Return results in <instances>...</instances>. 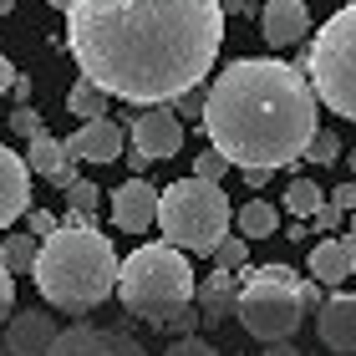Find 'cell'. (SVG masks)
<instances>
[{"instance_id": "1", "label": "cell", "mask_w": 356, "mask_h": 356, "mask_svg": "<svg viewBox=\"0 0 356 356\" xmlns=\"http://www.w3.org/2000/svg\"><path fill=\"white\" fill-rule=\"evenodd\" d=\"M67 46L82 76L133 107H163L214 72L219 0H72Z\"/></svg>"}, {"instance_id": "2", "label": "cell", "mask_w": 356, "mask_h": 356, "mask_svg": "<svg viewBox=\"0 0 356 356\" xmlns=\"http://www.w3.org/2000/svg\"><path fill=\"white\" fill-rule=\"evenodd\" d=\"M321 118V92L305 67L245 56L204 92V133L239 168H290L305 158Z\"/></svg>"}, {"instance_id": "3", "label": "cell", "mask_w": 356, "mask_h": 356, "mask_svg": "<svg viewBox=\"0 0 356 356\" xmlns=\"http://www.w3.org/2000/svg\"><path fill=\"white\" fill-rule=\"evenodd\" d=\"M118 270L122 260L112 250V239L102 229H92V219H76L41 239L31 280H36L46 305H56L67 316H87L118 290Z\"/></svg>"}, {"instance_id": "4", "label": "cell", "mask_w": 356, "mask_h": 356, "mask_svg": "<svg viewBox=\"0 0 356 356\" xmlns=\"http://www.w3.org/2000/svg\"><path fill=\"white\" fill-rule=\"evenodd\" d=\"M118 296L153 331H173V321L199 300V275L188 265V250L168 245V239L133 250L118 270Z\"/></svg>"}, {"instance_id": "5", "label": "cell", "mask_w": 356, "mask_h": 356, "mask_svg": "<svg viewBox=\"0 0 356 356\" xmlns=\"http://www.w3.org/2000/svg\"><path fill=\"white\" fill-rule=\"evenodd\" d=\"M234 209H229V193H224L214 178H178V184L163 188L158 199V229H163L168 245L188 250V254H214V245L229 229Z\"/></svg>"}, {"instance_id": "6", "label": "cell", "mask_w": 356, "mask_h": 356, "mask_svg": "<svg viewBox=\"0 0 356 356\" xmlns=\"http://www.w3.org/2000/svg\"><path fill=\"white\" fill-rule=\"evenodd\" d=\"M245 275V296H239L234 321L245 326L254 341H290L305 326V311L311 305L300 300V275L290 265H265V270H239Z\"/></svg>"}, {"instance_id": "7", "label": "cell", "mask_w": 356, "mask_h": 356, "mask_svg": "<svg viewBox=\"0 0 356 356\" xmlns=\"http://www.w3.org/2000/svg\"><path fill=\"white\" fill-rule=\"evenodd\" d=\"M300 67L311 72L321 102L356 122V0L346 10H336L331 21L311 36Z\"/></svg>"}, {"instance_id": "8", "label": "cell", "mask_w": 356, "mask_h": 356, "mask_svg": "<svg viewBox=\"0 0 356 356\" xmlns=\"http://www.w3.org/2000/svg\"><path fill=\"white\" fill-rule=\"evenodd\" d=\"M127 138H133V158L127 163L143 173V163H163V158H173L184 148V122L168 107H143L133 118V127H127Z\"/></svg>"}, {"instance_id": "9", "label": "cell", "mask_w": 356, "mask_h": 356, "mask_svg": "<svg viewBox=\"0 0 356 356\" xmlns=\"http://www.w3.org/2000/svg\"><path fill=\"white\" fill-rule=\"evenodd\" d=\"M158 193L148 178H127V184H118L112 188V224L118 229H127V234H143L148 224H158Z\"/></svg>"}, {"instance_id": "10", "label": "cell", "mask_w": 356, "mask_h": 356, "mask_svg": "<svg viewBox=\"0 0 356 356\" xmlns=\"http://www.w3.org/2000/svg\"><path fill=\"white\" fill-rule=\"evenodd\" d=\"M122 143H127V133H122L112 118H92V122H82V127L67 138V153L76 158V163H118V158H122Z\"/></svg>"}, {"instance_id": "11", "label": "cell", "mask_w": 356, "mask_h": 356, "mask_svg": "<svg viewBox=\"0 0 356 356\" xmlns=\"http://www.w3.org/2000/svg\"><path fill=\"white\" fill-rule=\"evenodd\" d=\"M31 209V163L0 143V229H10Z\"/></svg>"}, {"instance_id": "12", "label": "cell", "mask_w": 356, "mask_h": 356, "mask_svg": "<svg viewBox=\"0 0 356 356\" xmlns=\"http://www.w3.org/2000/svg\"><path fill=\"white\" fill-rule=\"evenodd\" d=\"M56 336L61 331H56V321L46 311H21V316L6 321V351L10 356H51Z\"/></svg>"}, {"instance_id": "13", "label": "cell", "mask_w": 356, "mask_h": 356, "mask_svg": "<svg viewBox=\"0 0 356 356\" xmlns=\"http://www.w3.org/2000/svg\"><path fill=\"white\" fill-rule=\"evenodd\" d=\"M316 331L321 341H326V351H341L351 356L356 351V296H326V305L316 311Z\"/></svg>"}, {"instance_id": "14", "label": "cell", "mask_w": 356, "mask_h": 356, "mask_svg": "<svg viewBox=\"0 0 356 356\" xmlns=\"http://www.w3.org/2000/svg\"><path fill=\"white\" fill-rule=\"evenodd\" d=\"M311 31V15H305V0H265L260 6V36L270 46H296Z\"/></svg>"}, {"instance_id": "15", "label": "cell", "mask_w": 356, "mask_h": 356, "mask_svg": "<svg viewBox=\"0 0 356 356\" xmlns=\"http://www.w3.org/2000/svg\"><path fill=\"white\" fill-rule=\"evenodd\" d=\"M239 296H245V275L214 265V275L199 280V311H204V321H209V326H219L224 316H234L239 311Z\"/></svg>"}, {"instance_id": "16", "label": "cell", "mask_w": 356, "mask_h": 356, "mask_svg": "<svg viewBox=\"0 0 356 356\" xmlns=\"http://www.w3.org/2000/svg\"><path fill=\"white\" fill-rule=\"evenodd\" d=\"M26 163H31V173H41V178H51L56 188H72L76 184V158L67 153V143L61 138H51V133H36L26 143Z\"/></svg>"}, {"instance_id": "17", "label": "cell", "mask_w": 356, "mask_h": 356, "mask_svg": "<svg viewBox=\"0 0 356 356\" xmlns=\"http://www.w3.org/2000/svg\"><path fill=\"white\" fill-rule=\"evenodd\" d=\"M51 356H127L122 331H97V326H67L56 336Z\"/></svg>"}, {"instance_id": "18", "label": "cell", "mask_w": 356, "mask_h": 356, "mask_svg": "<svg viewBox=\"0 0 356 356\" xmlns=\"http://www.w3.org/2000/svg\"><path fill=\"white\" fill-rule=\"evenodd\" d=\"M351 260H356V239H321V245L311 250V275L321 285H341L351 275Z\"/></svg>"}, {"instance_id": "19", "label": "cell", "mask_w": 356, "mask_h": 356, "mask_svg": "<svg viewBox=\"0 0 356 356\" xmlns=\"http://www.w3.org/2000/svg\"><path fill=\"white\" fill-rule=\"evenodd\" d=\"M107 97L112 92H102V87H97L92 82V76H76V87L67 92V112H72V118H107Z\"/></svg>"}, {"instance_id": "20", "label": "cell", "mask_w": 356, "mask_h": 356, "mask_svg": "<svg viewBox=\"0 0 356 356\" xmlns=\"http://www.w3.org/2000/svg\"><path fill=\"white\" fill-rule=\"evenodd\" d=\"M234 224H239V234H245V239H270L275 229H280V214H275V204L250 199V204L234 214Z\"/></svg>"}, {"instance_id": "21", "label": "cell", "mask_w": 356, "mask_h": 356, "mask_svg": "<svg viewBox=\"0 0 356 356\" xmlns=\"http://www.w3.org/2000/svg\"><path fill=\"white\" fill-rule=\"evenodd\" d=\"M36 254H41V239H36V234H10V239H0V260H6L15 275H31V270H36Z\"/></svg>"}, {"instance_id": "22", "label": "cell", "mask_w": 356, "mask_h": 356, "mask_svg": "<svg viewBox=\"0 0 356 356\" xmlns=\"http://www.w3.org/2000/svg\"><path fill=\"white\" fill-rule=\"evenodd\" d=\"M321 204H326V199H321V188L311 184V178H296V184L285 188V209H290L296 219H311Z\"/></svg>"}, {"instance_id": "23", "label": "cell", "mask_w": 356, "mask_h": 356, "mask_svg": "<svg viewBox=\"0 0 356 356\" xmlns=\"http://www.w3.org/2000/svg\"><path fill=\"white\" fill-rule=\"evenodd\" d=\"M214 265H219V270H245V265H250V239H245V234H239V239L224 234L219 245H214Z\"/></svg>"}, {"instance_id": "24", "label": "cell", "mask_w": 356, "mask_h": 356, "mask_svg": "<svg viewBox=\"0 0 356 356\" xmlns=\"http://www.w3.org/2000/svg\"><path fill=\"white\" fill-rule=\"evenodd\" d=\"M67 204H72V214H97V209H102V188L87 184V178H76L67 188Z\"/></svg>"}, {"instance_id": "25", "label": "cell", "mask_w": 356, "mask_h": 356, "mask_svg": "<svg viewBox=\"0 0 356 356\" xmlns=\"http://www.w3.org/2000/svg\"><path fill=\"white\" fill-rule=\"evenodd\" d=\"M305 158H311V163H336V158H341V138H336L331 127H316V138H311V148H305Z\"/></svg>"}, {"instance_id": "26", "label": "cell", "mask_w": 356, "mask_h": 356, "mask_svg": "<svg viewBox=\"0 0 356 356\" xmlns=\"http://www.w3.org/2000/svg\"><path fill=\"white\" fill-rule=\"evenodd\" d=\"M224 168H229V158H224L219 148H204L199 158H193V173H199V178H214V184L224 178Z\"/></svg>"}, {"instance_id": "27", "label": "cell", "mask_w": 356, "mask_h": 356, "mask_svg": "<svg viewBox=\"0 0 356 356\" xmlns=\"http://www.w3.org/2000/svg\"><path fill=\"white\" fill-rule=\"evenodd\" d=\"M163 356H219V351L209 346V341H199V336L188 331V336H173V346H168Z\"/></svg>"}, {"instance_id": "28", "label": "cell", "mask_w": 356, "mask_h": 356, "mask_svg": "<svg viewBox=\"0 0 356 356\" xmlns=\"http://www.w3.org/2000/svg\"><path fill=\"white\" fill-rule=\"evenodd\" d=\"M15 316V270L0 260V321Z\"/></svg>"}, {"instance_id": "29", "label": "cell", "mask_w": 356, "mask_h": 356, "mask_svg": "<svg viewBox=\"0 0 356 356\" xmlns=\"http://www.w3.org/2000/svg\"><path fill=\"white\" fill-rule=\"evenodd\" d=\"M10 127H15L26 143L36 138V133H46V127H41V112H31V107H15V112H10Z\"/></svg>"}, {"instance_id": "30", "label": "cell", "mask_w": 356, "mask_h": 356, "mask_svg": "<svg viewBox=\"0 0 356 356\" xmlns=\"http://www.w3.org/2000/svg\"><path fill=\"white\" fill-rule=\"evenodd\" d=\"M341 214H346V209H341V204L331 199V204H321V209H316L311 219H316V229H326V234H336V229H341Z\"/></svg>"}, {"instance_id": "31", "label": "cell", "mask_w": 356, "mask_h": 356, "mask_svg": "<svg viewBox=\"0 0 356 356\" xmlns=\"http://www.w3.org/2000/svg\"><path fill=\"white\" fill-rule=\"evenodd\" d=\"M26 219H31V234H36V239H46V234H56V229H61V224L46 214V209H26Z\"/></svg>"}, {"instance_id": "32", "label": "cell", "mask_w": 356, "mask_h": 356, "mask_svg": "<svg viewBox=\"0 0 356 356\" xmlns=\"http://www.w3.org/2000/svg\"><path fill=\"white\" fill-rule=\"evenodd\" d=\"M178 118H199V122H204V92H199V87L178 97Z\"/></svg>"}, {"instance_id": "33", "label": "cell", "mask_w": 356, "mask_h": 356, "mask_svg": "<svg viewBox=\"0 0 356 356\" xmlns=\"http://www.w3.org/2000/svg\"><path fill=\"white\" fill-rule=\"evenodd\" d=\"M336 204H341V209H356V178H351V184H341V188H336Z\"/></svg>"}, {"instance_id": "34", "label": "cell", "mask_w": 356, "mask_h": 356, "mask_svg": "<svg viewBox=\"0 0 356 356\" xmlns=\"http://www.w3.org/2000/svg\"><path fill=\"white\" fill-rule=\"evenodd\" d=\"M270 173H275V168H245V184H250V188H265Z\"/></svg>"}, {"instance_id": "35", "label": "cell", "mask_w": 356, "mask_h": 356, "mask_svg": "<svg viewBox=\"0 0 356 356\" xmlns=\"http://www.w3.org/2000/svg\"><path fill=\"white\" fill-rule=\"evenodd\" d=\"M10 87H15V67H10L6 56H0V92H10Z\"/></svg>"}, {"instance_id": "36", "label": "cell", "mask_w": 356, "mask_h": 356, "mask_svg": "<svg viewBox=\"0 0 356 356\" xmlns=\"http://www.w3.org/2000/svg\"><path fill=\"white\" fill-rule=\"evenodd\" d=\"M265 356H300V351L290 346V341H270V346H265Z\"/></svg>"}, {"instance_id": "37", "label": "cell", "mask_w": 356, "mask_h": 356, "mask_svg": "<svg viewBox=\"0 0 356 356\" xmlns=\"http://www.w3.org/2000/svg\"><path fill=\"white\" fill-rule=\"evenodd\" d=\"M219 6H224V15H245V10H250V0H219Z\"/></svg>"}, {"instance_id": "38", "label": "cell", "mask_w": 356, "mask_h": 356, "mask_svg": "<svg viewBox=\"0 0 356 356\" xmlns=\"http://www.w3.org/2000/svg\"><path fill=\"white\" fill-rule=\"evenodd\" d=\"M15 10V0H0V15H10Z\"/></svg>"}, {"instance_id": "39", "label": "cell", "mask_w": 356, "mask_h": 356, "mask_svg": "<svg viewBox=\"0 0 356 356\" xmlns=\"http://www.w3.org/2000/svg\"><path fill=\"white\" fill-rule=\"evenodd\" d=\"M346 163H351V178H356V148H351V153H346Z\"/></svg>"}, {"instance_id": "40", "label": "cell", "mask_w": 356, "mask_h": 356, "mask_svg": "<svg viewBox=\"0 0 356 356\" xmlns=\"http://www.w3.org/2000/svg\"><path fill=\"white\" fill-rule=\"evenodd\" d=\"M46 6H56V10H67V6H72V0H46Z\"/></svg>"}, {"instance_id": "41", "label": "cell", "mask_w": 356, "mask_h": 356, "mask_svg": "<svg viewBox=\"0 0 356 356\" xmlns=\"http://www.w3.org/2000/svg\"><path fill=\"white\" fill-rule=\"evenodd\" d=\"M351 239H356V209H351Z\"/></svg>"}, {"instance_id": "42", "label": "cell", "mask_w": 356, "mask_h": 356, "mask_svg": "<svg viewBox=\"0 0 356 356\" xmlns=\"http://www.w3.org/2000/svg\"><path fill=\"white\" fill-rule=\"evenodd\" d=\"M351 275H356V260H351Z\"/></svg>"}]
</instances>
